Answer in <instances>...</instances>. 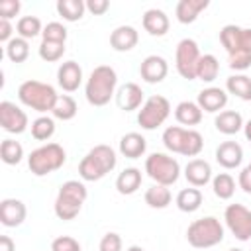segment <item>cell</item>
Masks as SVG:
<instances>
[{
    "instance_id": "cell-1",
    "label": "cell",
    "mask_w": 251,
    "mask_h": 251,
    "mask_svg": "<svg viewBox=\"0 0 251 251\" xmlns=\"http://www.w3.org/2000/svg\"><path fill=\"white\" fill-rule=\"evenodd\" d=\"M116 84H118V75L110 65H98L84 86V96L88 104L92 106H106L112 96H116Z\"/></svg>"
},
{
    "instance_id": "cell-2",
    "label": "cell",
    "mask_w": 251,
    "mask_h": 251,
    "mask_svg": "<svg viewBox=\"0 0 251 251\" xmlns=\"http://www.w3.org/2000/svg\"><path fill=\"white\" fill-rule=\"evenodd\" d=\"M116 163H118L116 151L110 145L100 143V145H94L82 157V161L78 163V175L82 180L94 182V180H100L102 176H106L110 171H114Z\"/></svg>"
},
{
    "instance_id": "cell-3",
    "label": "cell",
    "mask_w": 251,
    "mask_h": 251,
    "mask_svg": "<svg viewBox=\"0 0 251 251\" xmlns=\"http://www.w3.org/2000/svg\"><path fill=\"white\" fill-rule=\"evenodd\" d=\"M88 192H86V186L80 182V180H67L61 184L59 188V194L55 198V216L59 220H75L80 210H82V204L86 200Z\"/></svg>"
},
{
    "instance_id": "cell-4",
    "label": "cell",
    "mask_w": 251,
    "mask_h": 251,
    "mask_svg": "<svg viewBox=\"0 0 251 251\" xmlns=\"http://www.w3.org/2000/svg\"><path fill=\"white\" fill-rule=\"evenodd\" d=\"M18 98L24 106L35 110V112H51L59 94L55 92V88L47 82L41 80H24L18 86Z\"/></svg>"
},
{
    "instance_id": "cell-5",
    "label": "cell",
    "mask_w": 251,
    "mask_h": 251,
    "mask_svg": "<svg viewBox=\"0 0 251 251\" xmlns=\"http://www.w3.org/2000/svg\"><path fill=\"white\" fill-rule=\"evenodd\" d=\"M186 239L194 249H210L224 241V226L214 216L194 220L186 229Z\"/></svg>"
},
{
    "instance_id": "cell-6",
    "label": "cell",
    "mask_w": 251,
    "mask_h": 251,
    "mask_svg": "<svg viewBox=\"0 0 251 251\" xmlns=\"http://www.w3.org/2000/svg\"><path fill=\"white\" fill-rule=\"evenodd\" d=\"M67 161V153L59 143H45L33 149L27 157V167L35 176H45L59 171Z\"/></svg>"
},
{
    "instance_id": "cell-7",
    "label": "cell",
    "mask_w": 251,
    "mask_h": 251,
    "mask_svg": "<svg viewBox=\"0 0 251 251\" xmlns=\"http://www.w3.org/2000/svg\"><path fill=\"white\" fill-rule=\"evenodd\" d=\"M145 173L157 184L171 186L180 176V165L176 159L169 157L167 153H151L145 159Z\"/></svg>"
},
{
    "instance_id": "cell-8",
    "label": "cell",
    "mask_w": 251,
    "mask_h": 251,
    "mask_svg": "<svg viewBox=\"0 0 251 251\" xmlns=\"http://www.w3.org/2000/svg\"><path fill=\"white\" fill-rule=\"evenodd\" d=\"M169 114H171L169 100L161 94H153L143 102L141 110L137 112V124L143 129L151 131V129H157L159 126H163L165 120L169 118Z\"/></svg>"
},
{
    "instance_id": "cell-9",
    "label": "cell",
    "mask_w": 251,
    "mask_h": 251,
    "mask_svg": "<svg viewBox=\"0 0 251 251\" xmlns=\"http://www.w3.org/2000/svg\"><path fill=\"white\" fill-rule=\"evenodd\" d=\"M200 57L202 55H200L198 43L194 39H190V37L180 39L176 45V51H175V65H176L178 75L186 80H194Z\"/></svg>"
},
{
    "instance_id": "cell-10",
    "label": "cell",
    "mask_w": 251,
    "mask_h": 251,
    "mask_svg": "<svg viewBox=\"0 0 251 251\" xmlns=\"http://www.w3.org/2000/svg\"><path fill=\"white\" fill-rule=\"evenodd\" d=\"M224 220L235 239L239 241L251 239V210H247L243 204H229L224 212Z\"/></svg>"
},
{
    "instance_id": "cell-11",
    "label": "cell",
    "mask_w": 251,
    "mask_h": 251,
    "mask_svg": "<svg viewBox=\"0 0 251 251\" xmlns=\"http://www.w3.org/2000/svg\"><path fill=\"white\" fill-rule=\"evenodd\" d=\"M220 43L227 51V55L247 51L251 53V27H239V25H224L220 29Z\"/></svg>"
},
{
    "instance_id": "cell-12",
    "label": "cell",
    "mask_w": 251,
    "mask_h": 251,
    "mask_svg": "<svg viewBox=\"0 0 251 251\" xmlns=\"http://www.w3.org/2000/svg\"><path fill=\"white\" fill-rule=\"evenodd\" d=\"M0 126L8 133H24L27 127V114L10 100L0 102Z\"/></svg>"
},
{
    "instance_id": "cell-13",
    "label": "cell",
    "mask_w": 251,
    "mask_h": 251,
    "mask_svg": "<svg viewBox=\"0 0 251 251\" xmlns=\"http://www.w3.org/2000/svg\"><path fill=\"white\" fill-rule=\"evenodd\" d=\"M25 204L18 198H4L0 202V224L4 227H18L25 220Z\"/></svg>"
},
{
    "instance_id": "cell-14",
    "label": "cell",
    "mask_w": 251,
    "mask_h": 251,
    "mask_svg": "<svg viewBox=\"0 0 251 251\" xmlns=\"http://www.w3.org/2000/svg\"><path fill=\"white\" fill-rule=\"evenodd\" d=\"M167 73H169V65H167V61L161 55H149L139 65V75L149 84L161 82L167 76Z\"/></svg>"
},
{
    "instance_id": "cell-15",
    "label": "cell",
    "mask_w": 251,
    "mask_h": 251,
    "mask_svg": "<svg viewBox=\"0 0 251 251\" xmlns=\"http://www.w3.org/2000/svg\"><path fill=\"white\" fill-rule=\"evenodd\" d=\"M116 104L124 112H133L143 106V90L135 82H126L116 92Z\"/></svg>"
},
{
    "instance_id": "cell-16",
    "label": "cell",
    "mask_w": 251,
    "mask_h": 251,
    "mask_svg": "<svg viewBox=\"0 0 251 251\" xmlns=\"http://www.w3.org/2000/svg\"><path fill=\"white\" fill-rule=\"evenodd\" d=\"M57 82L65 92H75L82 82V69L76 61H65L61 63L57 71Z\"/></svg>"
},
{
    "instance_id": "cell-17",
    "label": "cell",
    "mask_w": 251,
    "mask_h": 251,
    "mask_svg": "<svg viewBox=\"0 0 251 251\" xmlns=\"http://www.w3.org/2000/svg\"><path fill=\"white\" fill-rule=\"evenodd\" d=\"M196 104L202 108V112H210V114L220 112L227 104V92L220 86H208L198 92Z\"/></svg>"
},
{
    "instance_id": "cell-18",
    "label": "cell",
    "mask_w": 251,
    "mask_h": 251,
    "mask_svg": "<svg viewBox=\"0 0 251 251\" xmlns=\"http://www.w3.org/2000/svg\"><path fill=\"white\" fill-rule=\"evenodd\" d=\"M184 176L188 184H192L194 188L206 186L212 180V167L204 159H190L184 167Z\"/></svg>"
},
{
    "instance_id": "cell-19",
    "label": "cell",
    "mask_w": 251,
    "mask_h": 251,
    "mask_svg": "<svg viewBox=\"0 0 251 251\" xmlns=\"http://www.w3.org/2000/svg\"><path fill=\"white\" fill-rule=\"evenodd\" d=\"M216 161L224 169H237L243 161V147L237 141H224L216 149Z\"/></svg>"
},
{
    "instance_id": "cell-20",
    "label": "cell",
    "mask_w": 251,
    "mask_h": 251,
    "mask_svg": "<svg viewBox=\"0 0 251 251\" xmlns=\"http://www.w3.org/2000/svg\"><path fill=\"white\" fill-rule=\"evenodd\" d=\"M139 41V33L131 25H118L110 33V47L114 51H131Z\"/></svg>"
},
{
    "instance_id": "cell-21",
    "label": "cell",
    "mask_w": 251,
    "mask_h": 251,
    "mask_svg": "<svg viewBox=\"0 0 251 251\" xmlns=\"http://www.w3.org/2000/svg\"><path fill=\"white\" fill-rule=\"evenodd\" d=\"M141 24H143V29L149 35H155V37H161L169 31V16L163 10H157V8L147 10L141 18Z\"/></svg>"
},
{
    "instance_id": "cell-22",
    "label": "cell",
    "mask_w": 251,
    "mask_h": 251,
    "mask_svg": "<svg viewBox=\"0 0 251 251\" xmlns=\"http://www.w3.org/2000/svg\"><path fill=\"white\" fill-rule=\"evenodd\" d=\"M145 149H147V141L137 131H129L120 139V153L127 159H139L145 153Z\"/></svg>"
},
{
    "instance_id": "cell-23",
    "label": "cell",
    "mask_w": 251,
    "mask_h": 251,
    "mask_svg": "<svg viewBox=\"0 0 251 251\" xmlns=\"http://www.w3.org/2000/svg\"><path fill=\"white\" fill-rule=\"evenodd\" d=\"M214 126H216V129H218L220 133H224V135H233V133H237V131L243 129V118H241V114L235 112V110H224V112H220V114L216 116Z\"/></svg>"
},
{
    "instance_id": "cell-24",
    "label": "cell",
    "mask_w": 251,
    "mask_h": 251,
    "mask_svg": "<svg viewBox=\"0 0 251 251\" xmlns=\"http://www.w3.org/2000/svg\"><path fill=\"white\" fill-rule=\"evenodd\" d=\"M141 180H143L141 171L135 169V167H127V169H124L118 175V178H116V190L120 194H124V196H129V194L137 192V188L141 186Z\"/></svg>"
},
{
    "instance_id": "cell-25",
    "label": "cell",
    "mask_w": 251,
    "mask_h": 251,
    "mask_svg": "<svg viewBox=\"0 0 251 251\" xmlns=\"http://www.w3.org/2000/svg\"><path fill=\"white\" fill-rule=\"evenodd\" d=\"M208 4H210L208 0H180L175 10L176 20L180 24H192V22H196L198 14L208 8Z\"/></svg>"
},
{
    "instance_id": "cell-26",
    "label": "cell",
    "mask_w": 251,
    "mask_h": 251,
    "mask_svg": "<svg viewBox=\"0 0 251 251\" xmlns=\"http://www.w3.org/2000/svg\"><path fill=\"white\" fill-rule=\"evenodd\" d=\"M175 118L178 124L182 126H198L202 122V108L196 102L184 100L180 104H176L175 108Z\"/></svg>"
},
{
    "instance_id": "cell-27",
    "label": "cell",
    "mask_w": 251,
    "mask_h": 251,
    "mask_svg": "<svg viewBox=\"0 0 251 251\" xmlns=\"http://www.w3.org/2000/svg\"><path fill=\"white\" fill-rule=\"evenodd\" d=\"M175 202H176V208L180 212H186V214L196 212L202 206V192H200V188H194V186L192 188H182L176 194Z\"/></svg>"
},
{
    "instance_id": "cell-28",
    "label": "cell",
    "mask_w": 251,
    "mask_h": 251,
    "mask_svg": "<svg viewBox=\"0 0 251 251\" xmlns=\"http://www.w3.org/2000/svg\"><path fill=\"white\" fill-rule=\"evenodd\" d=\"M173 196H171V190L169 186H163V184H153L145 190V204L149 208H155V210H163L171 204Z\"/></svg>"
},
{
    "instance_id": "cell-29",
    "label": "cell",
    "mask_w": 251,
    "mask_h": 251,
    "mask_svg": "<svg viewBox=\"0 0 251 251\" xmlns=\"http://www.w3.org/2000/svg\"><path fill=\"white\" fill-rule=\"evenodd\" d=\"M86 12L82 0H57V14L67 22H78Z\"/></svg>"
},
{
    "instance_id": "cell-30",
    "label": "cell",
    "mask_w": 251,
    "mask_h": 251,
    "mask_svg": "<svg viewBox=\"0 0 251 251\" xmlns=\"http://www.w3.org/2000/svg\"><path fill=\"white\" fill-rule=\"evenodd\" d=\"M220 73V63L212 53H206L200 57L198 61V69H196V78L202 82H212L218 78Z\"/></svg>"
},
{
    "instance_id": "cell-31",
    "label": "cell",
    "mask_w": 251,
    "mask_h": 251,
    "mask_svg": "<svg viewBox=\"0 0 251 251\" xmlns=\"http://www.w3.org/2000/svg\"><path fill=\"white\" fill-rule=\"evenodd\" d=\"M226 90L241 100H251V78L245 75H231L226 80Z\"/></svg>"
},
{
    "instance_id": "cell-32",
    "label": "cell",
    "mask_w": 251,
    "mask_h": 251,
    "mask_svg": "<svg viewBox=\"0 0 251 251\" xmlns=\"http://www.w3.org/2000/svg\"><path fill=\"white\" fill-rule=\"evenodd\" d=\"M76 112H78L76 102H75V98L69 96V94H59V98H57V102H55V106H53V110H51V114H53L57 120H63V122L73 120V118L76 116Z\"/></svg>"
},
{
    "instance_id": "cell-33",
    "label": "cell",
    "mask_w": 251,
    "mask_h": 251,
    "mask_svg": "<svg viewBox=\"0 0 251 251\" xmlns=\"http://www.w3.org/2000/svg\"><path fill=\"white\" fill-rule=\"evenodd\" d=\"M204 147V137L196 131V129H184L182 135V143H180V151L178 155L184 157H196Z\"/></svg>"
},
{
    "instance_id": "cell-34",
    "label": "cell",
    "mask_w": 251,
    "mask_h": 251,
    "mask_svg": "<svg viewBox=\"0 0 251 251\" xmlns=\"http://www.w3.org/2000/svg\"><path fill=\"white\" fill-rule=\"evenodd\" d=\"M212 188L220 200H229L235 192V180L229 173H220L212 178Z\"/></svg>"
},
{
    "instance_id": "cell-35",
    "label": "cell",
    "mask_w": 251,
    "mask_h": 251,
    "mask_svg": "<svg viewBox=\"0 0 251 251\" xmlns=\"http://www.w3.org/2000/svg\"><path fill=\"white\" fill-rule=\"evenodd\" d=\"M16 31H18V37H24V39H33L35 35L43 33V27H41V20L37 16H22L16 24Z\"/></svg>"
},
{
    "instance_id": "cell-36",
    "label": "cell",
    "mask_w": 251,
    "mask_h": 251,
    "mask_svg": "<svg viewBox=\"0 0 251 251\" xmlns=\"http://www.w3.org/2000/svg\"><path fill=\"white\" fill-rule=\"evenodd\" d=\"M55 133V120L49 116H39L31 122V137L37 141H47Z\"/></svg>"
},
{
    "instance_id": "cell-37",
    "label": "cell",
    "mask_w": 251,
    "mask_h": 251,
    "mask_svg": "<svg viewBox=\"0 0 251 251\" xmlns=\"http://www.w3.org/2000/svg\"><path fill=\"white\" fill-rule=\"evenodd\" d=\"M6 57L12 63H24L29 57V43L24 37H14L6 43Z\"/></svg>"
},
{
    "instance_id": "cell-38",
    "label": "cell",
    "mask_w": 251,
    "mask_h": 251,
    "mask_svg": "<svg viewBox=\"0 0 251 251\" xmlns=\"http://www.w3.org/2000/svg\"><path fill=\"white\" fill-rule=\"evenodd\" d=\"M0 157L6 165H18L24 159V147L16 139H4L0 145Z\"/></svg>"
},
{
    "instance_id": "cell-39",
    "label": "cell",
    "mask_w": 251,
    "mask_h": 251,
    "mask_svg": "<svg viewBox=\"0 0 251 251\" xmlns=\"http://www.w3.org/2000/svg\"><path fill=\"white\" fill-rule=\"evenodd\" d=\"M182 135H184V127L180 126H169L165 131H163V145L173 151V153H178L180 151V143H182Z\"/></svg>"
},
{
    "instance_id": "cell-40",
    "label": "cell",
    "mask_w": 251,
    "mask_h": 251,
    "mask_svg": "<svg viewBox=\"0 0 251 251\" xmlns=\"http://www.w3.org/2000/svg\"><path fill=\"white\" fill-rule=\"evenodd\" d=\"M65 53V43H55V41H41L39 45V57L47 63H55L63 57Z\"/></svg>"
},
{
    "instance_id": "cell-41",
    "label": "cell",
    "mask_w": 251,
    "mask_h": 251,
    "mask_svg": "<svg viewBox=\"0 0 251 251\" xmlns=\"http://www.w3.org/2000/svg\"><path fill=\"white\" fill-rule=\"evenodd\" d=\"M43 41H55V43H65L67 41V27L59 22H49L45 27H43V33H41Z\"/></svg>"
},
{
    "instance_id": "cell-42",
    "label": "cell",
    "mask_w": 251,
    "mask_h": 251,
    "mask_svg": "<svg viewBox=\"0 0 251 251\" xmlns=\"http://www.w3.org/2000/svg\"><path fill=\"white\" fill-rule=\"evenodd\" d=\"M51 251H80V243L71 235H59L51 241Z\"/></svg>"
},
{
    "instance_id": "cell-43",
    "label": "cell",
    "mask_w": 251,
    "mask_h": 251,
    "mask_svg": "<svg viewBox=\"0 0 251 251\" xmlns=\"http://www.w3.org/2000/svg\"><path fill=\"white\" fill-rule=\"evenodd\" d=\"M227 61H229V69H233V71H245V69L251 67V53L239 51V53L227 55Z\"/></svg>"
},
{
    "instance_id": "cell-44",
    "label": "cell",
    "mask_w": 251,
    "mask_h": 251,
    "mask_svg": "<svg viewBox=\"0 0 251 251\" xmlns=\"http://www.w3.org/2000/svg\"><path fill=\"white\" fill-rule=\"evenodd\" d=\"M98 251H122V237L116 231H108L98 245Z\"/></svg>"
},
{
    "instance_id": "cell-45",
    "label": "cell",
    "mask_w": 251,
    "mask_h": 251,
    "mask_svg": "<svg viewBox=\"0 0 251 251\" xmlns=\"http://www.w3.org/2000/svg\"><path fill=\"white\" fill-rule=\"evenodd\" d=\"M20 8H22L20 0H2L0 2V18H4V20L14 18V16H18Z\"/></svg>"
},
{
    "instance_id": "cell-46",
    "label": "cell",
    "mask_w": 251,
    "mask_h": 251,
    "mask_svg": "<svg viewBox=\"0 0 251 251\" xmlns=\"http://www.w3.org/2000/svg\"><path fill=\"white\" fill-rule=\"evenodd\" d=\"M86 4V10L90 12V14H94V16H102V14H106V10L110 8V2L108 0H88V2H84Z\"/></svg>"
},
{
    "instance_id": "cell-47",
    "label": "cell",
    "mask_w": 251,
    "mask_h": 251,
    "mask_svg": "<svg viewBox=\"0 0 251 251\" xmlns=\"http://www.w3.org/2000/svg\"><path fill=\"white\" fill-rule=\"evenodd\" d=\"M237 184H239V188H241L243 192L251 194V167H249V165H247V167H243V171L239 173Z\"/></svg>"
},
{
    "instance_id": "cell-48",
    "label": "cell",
    "mask_w": 251,
    "mask_h": 251,
    "mask_svg": "<svg viewBox=\"0 0 251 251\" xmlns=\"http://www.w3.org/2000/svg\"><path fill=\"white\" fill-rule=\"evenodd\" d=\"M12 31H14V27H12V24H10V20H4V18H0V41H10V39H14L12 37Z\"/></svg>"
},
{
    "instance_id": "cell-49",
    "label": "cell",
    "mask_w": 251,
    "mask_h": 251,
    "mask_svg": "<svg viewBox=\"0 0 251 251\" xmlns=\"http://www.w3.org/2000/svg\"><path fill=\"white\" fill-rule=\"evenodd\" d=\"M0 251H16V245L10 235H0Z\"/></svg>"
},
{
    "instance_id": "cell-50",
    "label": "cell",
    "mask_w": 251,
    "mask_h": 251,
    "mask_svg": "<svg viewBox=\"0 0 251 251\" xmlns=\"http://www.w3.org/2000/svg\"><path fill=\"white\" fill-rule=\"evenodd\" d=\"M243 133H245L247 141H251V120H247V122L243 124Z\"/></svg>"
},
{
    "instance_id": "cell-51",
    "label": "cell",
    "mask_w": 251,
    "mask_h": 251,
    "mask_svg": "<svg viewBox=\"0 0 251 251\" xmlns=\"http://www.w3.org/2000/svg\"><path fill=\"white\" fill-rule=\"evenodd\" d=\"M127 251H145V249L139 247V245H131V247H127Z\"/></svg>"
},
{
    "instance_id": "cell-52",
    "label": "cell",
    "mask_w": 251,
    "mask_h": 251,
    "mask_svg": "<svg viewBox=\"0 0 251 251\" xmlns=\"http://www.w3.org/2000/svg\"><path fill=\"white\" fill-rule=\"evenodd\" d=\"M227 251H243V249H237V247H231V249H227Z\"/></svg>"
},
{
    "instance_id": "cell-53",
    "label": "cell",
    "mask_w": 251,
    "mask_h": 251,
    "mask_svg": "<svg viewBox=\"0 0 251 251\" xmlns=\"http://www.w3.org/2000/svg\"><path fill=\"white\" fill-rule=\"evenodd\" d=\"M249 167H251V163H249Z\"/></svg>"
}]
</instances>
